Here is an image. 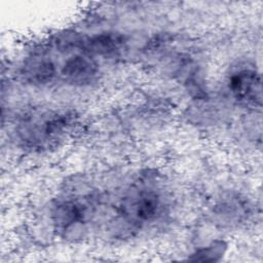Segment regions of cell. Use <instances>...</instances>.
Instances as JSON below:
<instances>
[{
    "instance_id": "6da1fadb",
    "label": "cell",
    "mask_w": 263,
    "mask_h": 263,
    "mask_svg": "<svg viewBox=\"0 0 263 263\" xmlns=\"http://www.w3.org/2000/svg\"><path fill=\"white\" fill-rule=\"evenodd\" d=\"M164 199L158 190L142 188L122 201V217L140 227L151 224L163 215Z\"/></svg>"
},
{
    "instance_id": "7a4b0ae2",
    "label": "cell",
    "mask_w": 263,
    "mask_h": 263,
    "mask_svg": "<svg viewBox=\"0 0 263 263\" xmlns=\"http://www.w3.org/2000/svg\"><path fill=\"white\" fill-rule=\"evenodd\" d=\"M226 89L230 97L245 107L260 108L262 102L261 75L253 66L239 65L226 78Z\"/></svg>"
},
{
    "instance_id": "3957f363",
    "label": "cell",
    "mask_w": 263,
    "mask_h": 263,
    "mask_svg": "<svg viewBox=\"0 0 263 263\" xmlns=\"http://www.w3.org/2000/svg\"><path fill=\"white\" fill-rule=\"evenodd\" d=\"M98 73V64L88 53L71 54L58 67V74H60L66 82L78 85H85L91 82Z\"/></svg>"
},
{
    "instance_id": "277c9868",
    "label": "cell",
    "mask_w": 263,
    "mask_h": 263,
    "mask_svg": "<svg viewBox=\"0 0 263 263\" xmlns=\"http://www.w3.org/2000/svg\"><path fill=\"white\" fill-rule=\"evenodd\" d=\"M226 243L223 240H214L204 247L195 250L189 259L195 261H216L226 251Z\"/></svg>"
}]
</instances>
